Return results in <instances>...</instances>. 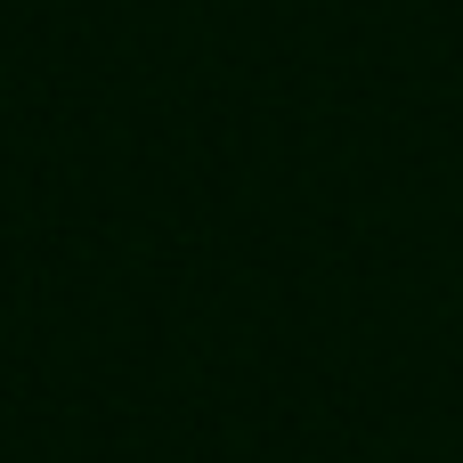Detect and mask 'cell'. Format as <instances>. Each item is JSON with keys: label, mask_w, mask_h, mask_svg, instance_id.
I'll use <instances>...</instances> for the list:
<instances>
[]
</instances>
